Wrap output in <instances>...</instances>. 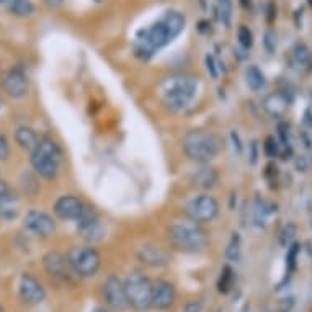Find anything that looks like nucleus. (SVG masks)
<instances>
[{
  "label": "nucleus",
  "mask_w": 312,
  "mask_h": 312,
  "mask_svg": "<svg viewBox=\"0 0 312 312\" xmlns=\"http://www.w3.org/2000/svg\"><path fill=\"white\" fill-rule=\"evenodd\" d=\"M198 88L200 80L195 76L177 74V76L167 77L160 84L162 103L165 105L167 110L174 113L186 111L191 106Z\"/></svg>",
  "instance_id": "nucleus-1"
},
{
  "label": "nucleus",
  "mask_w": 312,
  "mask_h": 312,
  "mask_svg": "<svg viewBox=\"0 0 312 312\" xmlns=\"http://www.w3.org/2000/svg\"><path fill=\"white\" fill-rule=\"evenodd\" d=\"M183 152L188 159L198 163H209L223 151V141L214 133L203 129H191L183 136Z\"/></svg>",
  "instance_id": "nucleus-2"
},
{
  "label": "nucleus",
  "mask_w": 312,
  "mask_h": 312,
  "mask_svg": "<svg viewBox=\"0 0 312 312\" xmlns=\"http://www.w3.org/2000/svg\"><path fill=\"white\" fill-rule=\"evenodd\" d=\"M169 242L174 249L186 253H196L204 250L208 245V234L193 221H177L167 229Z\"/></svg>",
  "instance_id": "nucleus-3"
},
{
  "label": "nucleus",
  "mask_w": 312,
  "mask_h": 312,
  "mask_svg": "<svg viewBox=\"0 0 312 312\" xmlns=\"http://www.w3.org/2000/svg\"><path fill=\"white\" fill-rule=\"evenodd\" d=\"M125 283L129 307L137 312H146L152 307V281L139 270H133Z\"/></svg>",
  "instance_id": "nucleus-4"
},
{
  "label": "nucleus",
  "mask_w": 312,
  "mask_h": 312,
  "mask_svg": "<svg viewBox=\"0 0 312 312\" xmlns=\"http://www.w3.org/2000/svg\"><path fill=\"white\" fill-rule=\"evenodd\" d=\"M65 257H67L74 275L79 278H93L102 267L100 253L92 245L72 247Z\"/></svg>",
  "instance_id": "nucleus-5"
},
{
  "label": "nucleus",
  "mask_w": 312,
  "mask_h": 312,
  "mask_svg": "<svg viewBox=\"0 0 312 312\" xmlns=\"http://www.w3.org/2000/svg\"><path fill=\"white\" fill-rule=\"evenodd\" d=\"M185 214L186 218L193 221L196 224H206L214 221L219 214V203L214 196L208 193H203L195 196L185 206Z\"/></svg>",
  "instance_id": "nucleus-6"
},
{
  "label": "nucleus",
  "mask_w": 312,
  "mask_h": 312,
  "mask_svg": "<svg viewBox=\"0 0 312 312\" xmlns=\"http://www.w3.org/2000/svg\"><path fill=\"white\" fill-rule=\"evenodd\" d=\"M77 231L82 239L90 244L100 242L106 235V227L102 223V219L98 218L97 212L88 206H85L84 212H82L80 218L77 219Z\"/></svg>",
  "instance_id": "nucleus-7"
},
{
  "label": "nucleus",
  "mask_w": 312,
  "mask_h": 312,
  "mask_svg": "<svg viewBox=\"0 0 312 312\" xmlns=\"http://www.w3.org/2000/svg\"><path fill=\"white\" fill-rule=\"evenodd\" d=\"M103 298L110 309L114 312H125L129 307L125 283H123L116 275H110L103 283Z\"/></svg>",
  "instance_id": "nucleus-8"
},
{
  "label": "nucleus",
  "mask_w": 312,
  "mask_h": 312,
  "mask_svg": "<svg viewBox=\"0 0 312 312\" xmlns=\"http://www.w3.org/2000/svg\"><path fill=\"white\" fill-rule=\"evenodd\" d=\"M23 226L27 231L33 232L38 237H43V239H47L56 232V223L54 219L47 214L44 211L39 209H31L28 211L23 218Z\"/></svg>",
  "instance_id": "nucleus-9"
},
{
  "label": "nucleus",
  "mask_w": 312,
  "mask_h": 312,
  "mask_svg": "<svg viewBox=\"0 0 312 312\" xmlns=\"http://www.w3.org/2000/svg\"><path fill=\"white\" fill-rule=\"evenodd\" d=\"M2 87L5 90L7 95H10L12 98H23L28 93V76L25 72L23 67L20 65H13L8 69L4 77H2Z\"/></svg>",
  "instance_id": "nucleus-10"
},
{
  "label": "nucleus",
  "mask_w": 312,
  "mask_h": 312,
  "mask_svg": "<svg viewBox=\"0 0 312 312\" xmlns=\"http://www.w3.org/2000/svg\"><path fill=\"white\" fill-rule=\"evenodd\" d=\"M20 299L28 306H38L46 299V290L43 288L35 276L30 273H23L18 283Z\"/></svg>",
  "instance_id": "nucleus-11"
},
{
  "label": "nucleus",
  "mask_w": 312,
  "mask_h": 312,
  "mask_svg": "<svg viewBox=\"0 0 312 312\" xmlns=\"http://www.w3.org/2000/svg\"><path fill=\"white\" fill-rule=\"evenodd\" d=\"M43 267L49 276L59 281H69L70 276L74 275L67 257L59 252H47L43 257Z\"/></svg>",
  "instance_id": "nucleus-12"
},
{
  "label": "nucleus",
  "mask_w": 312,
  "mask_h": 312,
  "mask_svg": "<svg viewBox=\"0 0 312 312\" xmlns=\"http://www.w3.org/2000/svg\"><path fill=\"white\" fill-rule=\"evenodd\" d=\"M137 260L151 268H162L170 263V253L157 244H144L137 249Z\"/></svg>",
  "instance_id": "nucleus-13"
},
{
  "label": "nucleus",
  "mask_w": 312,
  "mask_h": 312,
  "mask_svg": "<svg viewBox=\"0 0 312 312\" xmlns=\"http://www.w3.org/2000/svg\"><path fill=\"white\" fill-rule=\"evenodd\" d=\"M177 291L170 281L157 280L152 281V307L157 310H167L175 304Z\"/></svg>",
  "instance_id": "nucleus-14"
},
{
  "label": "nucleus",
  "mask_w": 312,
  "mask_h": 312,
  "mask_svg": "<svg viewBox=\"0 0 312 312\" xmlns=\"http://www.w3.org/2000/svg\"><path fill=\"white\" fill-rule=\"evenodd\" d=\"M30 160H31V167L35 169L36 174L46 180H53L57 177V174H59L61 162L51 157V155L46 154L44 151L38 149V147L31 152Z\"/></svg>",
  "instance_id": "nucleus-15"
},
{
  "label": "nucleus",
  "mask_w": 312,
  "mask_h": 312,
  "mask_svg": "<svg viewBox=\"0 0 312 312\" xmlns=\"http://www.w3.org/2000/svg\"><path fill=\"white\" fill-rule=\"evenodd\" d=\"M85 204L80 198L74 195H64L54 203V212L59 219L64 221H77L84 212Z\"/></svg>",
  "instance_id": "nucleus-16"
},
{
  "label": "nucleus",
  "mask_w": 312,
  "mask_h": 312,
  "mask_svg": "<svg viewBox=\"0 0 312 312\" xmlns=\"http://www.w3.org/2000/svg\"><path fill=\"white\" fill-rule=\"evenodd\" d=\"M190 182L195 188H198V190H203V191L212 190V188L218 186L219 183V172L214 167L204 163L201 169H198L191 175Z\"/></svg>",
  "instance_id": "nucleus-17"
},
{
  "label": "nucleus",
  "mask_w": 312,
  "mask_h": 312,
  "mask_svg": "<svg viewBox=\"0 0 312 312\" xmlns=\"http://www.w3.org/2000/svg\"><path fill=\"white\" fill-rule=\"evenodd\" d=\"M291 100L284 92H275L270 93L263 100V108L265 111L273 118H284V114L290 110Z\"/></svg>",
  "instance_id": "nucleus-18"
},
{
  "label": "nucleus",
  "mask_w": 312,
  "mask_h": 312,
  "mask_svg": "<svg viewBox=\"0 0 312 312\" xmlns=\"http://www.w3.org/2000/svg\"><path fill=\"white\" fill-rule=\"evenodd\" d=\"M15 141L18 144L21 149L33 152L36 149V146L39 142V136L33 128L28 126H20L18 129L15 131Z\"/></svg>",
  "instance_id": "nucleus-19"
},
{
  "label": "nucleus",
  "mask_w": 312,
  "mask_h": 312,
  "mask_svg": "<svg viewBox=\"0 0 312 312\" xmlns=\"http://www.w3.org/2000/svg\"><path fill=\"white\" fill-rule=\"evenodd\" d=\"M163 25H165V28L169 30L172 39H175L180 33L185 30V25H186V20H185V15L180 13L177 10H169L165 12V15L162 16L160 20Z\"/></svg>",
  "instance_id": "nucleus-20"
},
{
  "label": "nucleus",
  "mask_w": 312,
  "mask_h": 312,
  "mask_svg": "<svg viewBox=\"0 0 312 312\" xmlns=\"http://www.w3.org/2000/svg\"><path fill=\"white\" fill-rule=\"evenodd\" d=\"M273 212H276V206L268 201L263 200H255V204H253V209H252V221L253 224L258 226V227H263L268 216H272Z\"/></svg>",
  "instance_id": "nucleus-21"
},
{
  "label": "nucleus",
  "mask_w": 312,
  "mask_h": 312,
  "mask_svg": "<svg viewBox=\"0 0 312 312\" xmlns=\"http://www.w3.org/2000/svg\"><path fill=\"white\" fill-rule=\"evenodd\" d=\"M245 80H247V85L253 90V92H261L267 85V79L265 74L261 72L255 64H252L245 70Z\"/></svg>",
  "instance_id": "nucleus-22"
},
{
  "label": "nucleus",
  "mask_w": 312,
  "mask_h": 312,
  "mask_svg": "<svg viewBox=\"0 0 312 312\" xmlns=\"http://www.w3.org/2000/svg\"><path fill=\"white\" fill-rule=\"evenodd\" d=\"M234 281H235V273L231 265H224L223 270H221L219 280H218V291L227 294L234 288Z\"/></svg>",
  "instance_id": "nucleus-23"
},
{
  "label": "nucleus",
  "mask_w": 312,
  "mask_h": 312,
  "mask_svg": "<svg viewBox=\"0 0 312 312\" xmlns=\"http://www.w3.org/2000/svg\"><path fill=\"white\" fill-rule=\"evenodd\" d=\"M7 7L15 16H30L35 12V5L31 0H10Z\"/></svg>",
  "instance_id": "nucleus-24"
},
{
  "label": "nucleus",
  "mask_w": 312,
  "mask_h": 312,
  "mask_svg": "<svg viewBox=\"0 0 312 312\" xmlns=\"http://www.w3.org/2000/svg\"><path fill=\"white\" fill-rule=\"evenodd\" d=\"M301 252V245L298 242H293L288 247V253H286V276H291L294 270L298 267V257Z\"/></svg>",
  "instance_id": "nucleus-25"
},
{
  "label": "nucleus",
  "mask_w": 312,
  "mask_h": 312,
  "mask_svg": "<svg viewBox=\"0 0 312 312\" xmlns=\"http://www.w3.org/2000/svg\"><path fill=\"white\" fill-rule=\"evenodd\" d=\"M216 12L219 20L223 21L226 28L231 27V20H232V0H218V7Z\"/></svg>",
  "instance_id": "nucleus-26"
},
{
  "label": "nucleus",
  "mask_w": 312,
  "mask_h": 312,
  "mask_svg": "<svg viewBox=\"0 0 312 312\" xmlns=\"http://www.w3.org/2000/svg\"><path fill=\"white\" fill-rule=\"evenodd\" d=\"M226 257L231 261H237L241 258V235L237 232L231 235V241H229L226 249Z\"/></svg>",
  "instance_id": "nucleus-27"
},
{
  "label": "nucleus",
  "mask_w": 312,
  "mask_h": 312,
  "mask_svg": "<svg viewBox=\"0 0 312 312\" xmlns=\"http://www.w3.org/2000/svg\"><path fill=\"white\" fill-rule=\"evenodd\" d=\"M296 232H298V227H296V224H293V223H288L281 229V231H280V244L283 245V247L288 249L290 245L294 242Z\"/></svg>",
  "instance_id": "nucleus-28"
},
{
  "label": "nucleus",
  "mask_w": 312,
  "mask_h": 312,
  "mask_svg": "<svg viewBox=\"0 0 312 312\" xmlns=\"http://www.w3.org/2000/svg\"><path fill=\"white\" fill-rule=\"evenodd\" d=\"M293 56H294V59H296V62L299 65H306L310 62V51H309V47L304 44V43H296L293 47Z\"/></svg>",
  "instance_id": "nucleus-29"
},
{
  "label": "nucleus",
  "mask_w": 312,
  "mask_h": 312,
  "mask_svg": "<svg viewBox=\"0 0 312 312\" xmlns=\"http://www.w3.org/2000/svg\"><path fill=\"white\" fill-rule=\"evenodd\" d=\"M263 152L268 159H276L281 152V144L273 136H268L263 142Z\"/></svg>",
  "instance_id": "nucleus-30"
},
{
  "label": "nucleus",
  "mask_w": 312,
  "mask_h": 312,
  "mask_svg": "<svg viewBox=\"0 0 312 312\" xmlns=\"http://www.w3.org/2000/svg\"><path fill=\"white\" fill-rule=\"evenodd\" d=\"M15 200H16L15 190L8 183H5V182L0 180V208L8 206V204L13 203Z\"/></svg>",
  "instance_id": "nucleus-31"
},
{
  "label": "nucleus",
  "mask_w": 312,
  "mask_h": 312,
  "mask_svg": "<svg viewBox=\"0 0 312 312\" xmlns=\"http://www.w3.org/2000/svg\"><path fill=\"white\" fill-rule=\"evenodd\" d=\"M237 39H239V44L244 49H247V51L253 46V35H252L250 28H247V27L239 28V31H237Z\"/></svg>",
  "instance_id": "nucleus-32"
},
{
  "label": "nucleus",
  "mask_w": 312,
  "mask_h": 312,
  "mask_svg": "<svg viewBox=\"0 0 312 312\" xmlns=\"http://www.w3.org/2000/svg\"><path fill=\"white\" fill-rule=\"evenodd\" d=\"M278 136H280L278 141H280L281 147H290L291 146L290 144V125H288V123L281 121L280 125H278Z\"/></svg>",
  "instance_id": "nucleus-33"
},
{
  "label": "nucleus",
  "mask_w": 312,
  "mask_h": 312,
  "mask_svg": "<svg viewBox=\"0 0 312 312\" xmlns=\"http://www.w3.org/2000/svg\"><path fill=\"white\" fill-rule=\"evenodd\" d=\"M263 46H265V51L268 54H273L276 51V35L272 30L265 31V35H263Z\"/></svg>",
  "instance_id": "nucleus-34"
},
{
  "label": "nucleus",
  "mask_w": 312,
  "mask_h": 312,
  "mask_svg": "<svg viewBox=\"0 0 312 312\" xmlns=\"http://www.w3.org/2000/svg\"><path fill=\"white\" fill-rule=\"evenodd\" d=\"M12 154V147L4 133H0V160H8Z\"/></svg>",
  "instance_id": "nucleus-35"
},
{
  "label": "nucleus",
  "mask_w": 312,
  "mask_h": 312,
  "mask_svg": "<svg viewBox=\"0 0 312 312\" xmlns=\"http://www.w3.org/2000/svg\"><path fill=\"white\" fill-rule=\"evenodd\" d=\"M204 64H206V70L208 74L212 77V79H218L219 76V69H218V62L214 59V56L212 54H206V57H204Z\"/></svg>",
  "instance_id": "nucleus-36"
},
{
  "label": "nucleus",
  "mask_w": 312,
  "mask_h": 312,
  "mask_svg": "<svg viewBox=\"0 0 312 312\" xmlns=\"http://www.w3.org/2000/svg\"><path fill=\"white\" fill-rule=\"evenodd\" d=\"M265 177H267V180L270 183H273V182H276V178H278V175H280V169L276 167V163H273V162H270L268 165L265 167Z\"/></svg>",
  "instance_id": "nucleus-37"
},
{
  "label": "nucleus",
  "mask_w": 312,
  "mask_h": 312,
  "mask_svg": "<svg viewBox=\"0 0 312 312\" xmlns=\"http://www.w3.org/2000/svg\"><path fill=\"white\" fill-rule=\"evenodd\" d=\"M203 307H204V302L201 299H195V301L186 302L183 307V312H201Z\"/></svg>",
  "instance_id": "nucleus-38"
},
{
  "label": "nucleus",
  "mask_w": 312,
  "mask_h": 312,
  "mask_svg": "<svg viewBox=\"0 0 312 312\" xmlns=\"http://www.w3.org/2000/svg\"><path fill=\"white\" fill-rule=\"evenodd\" d=\"M257 160H258V142L252 141L249 144V162H250V165H255Z\"/></svg>",
  "instance_id": "nucleus-39"
},
{
  "label": "nucleus",
  "mask_w": 312,
  "mask_h": 312,
  "mask_svg": "<svg viewBox=\"0 0 312 312\" xmlns=\"http://www.w3.org/2000/svg\"><path fill=\"white\" fill-rule=\"evenodd\" d=\"M231 139H232V146H234V151L237 152V155H241L244 152V144L241 141V136L237 131H232L231 133Z\"/></svg>",
  "instance_id": "nucleus-40"
},
{
  "label": "nucleus",
  "mask_w": 312,
  "mask_h": 312,
  "mask_svg": "<svg viewBox=\"0 0 312 312\" xmlns=\"http://www.w3.org/2000/svg\"><path fill=\"white\" fill-rule=\"evenodd\" d=\"M294 165H296L298 172H307V169H309L307 157H306V155H299V157L296 159V162H294Z\"/></svg>",
  "instance_id": "nucleus-41"
},
{
  "label": "nucleus",
  "mask_w": 312,
  "mask_h": 312,
  "mask_svg": "<svg viewBox=\"0 0 312 312\" xmlns=\"http://www.w3.org/2000/svg\"><path fill=\"white\" fill-rule=\"evenodd\" d=\"M299 136H301V141H302V144H304L306 149H312V137L309 136L307 131L302 129L301 133H299Z\"/></svg>",
  "instance_id": "nucleus-42"
},
{
  "label": "nucleus",
  "mask_w": 312,
  "mask_h": 312,
  "mask_svg": "<svg viewBox=\"0 0 312 312\" xmlns=\"http://www.w3.org/2000/svg\"><path fill=\"white\" fill-rule=\"evenodd\" d=\"M304 126L306 128H312V110L307 108L304 111Z\"/></svg>",
  "instance_id": "nucleus-43"
},
{
  "label": "nucleus",
  "mask_w": 312,
  "mask_h": 312,
  "mask_svg": "<svg viewBox=\"0 0 312 312\" xmlns=\"http://www.w3.org/2000/svg\"><path fill=\"white\" fill-rule=\"evenodd\" d=\"M275 16H276V8H275L273 4H270V7H268V21H273Z\"/></svg>",
  "instance_id": "nucleus-44"
},
{
  "label": "nucleus",
  "mask_w": 312,
  "mask_h": 312,
  "mask_svg": "<svg viewBox=\"0 0 312 312\" xmlns=\"http://www.w3.org/2000/svg\"><path fill=\"white\" fill-rule=\"evenodd\" d=\"M46 2L51 5V7H59V5L64 2V0H46Z\"/></svg>",
  "instance_id": "nucleus-45"
},
{
  "label": "nucleus",
  "mask_w": 312,
  "mask_h": 312,
  "mask_svg": "<svg viewBox=\"0 0 312 312\" xmlns=\"http://www.w3.org/2000/svg\"><path fill=\"white\" fill-rule=\"evenodd\" d=\"M241 5H242L244 8H247V10H249V8L252 7V0H241Z\"/></svg>",
  "instance_id": "nucleus-46"
},
{
  "label": "nucleus",
  "mask_w": 312,
  "mask_h": 312,
  "mask_svg": "<svg viewBox=\"0 0 312 312\" xmlns=\"http://www.w3.org/2000/svg\"><path fill=\"white\" fill-rule=\"evenodd\" d=\"M92 312H110V310H106V309H103V307H97V309H93Z\"/></svg>",
  "instance_id": "nucleus-47"
},
{
  "label": "nucleus",
  "mask_w": 312,
  "mask_h": 312,
  "mask_svg": "<svg viewBox=\"0 0 312 312\" xmlns=\"http://www.w3.org/2000/svg\"><path fill=\"white\" fill-rule=\"evenodd\" d=\"M242 312H250V306L247 304V306H244V310Z\"/></svg>",
  "instance_id": "nucleus-48"
},
{
  "label": "nucleus",
  "mask_w": 312,
  "mask_h": 312,
  "mask_svg": "<svg viewBox=\"0 0 312 312\" xmlns=\"http://www.w3.org/2000/svg\"><path fill=\"white\" fill-rule=\"evenodd\" d=\"M8 2H10V0H0V4H5V5H7Z\"/></svg>",
  "instance_id": "nucleus-49"
},
{
  "label": "nucleus",
  "mask_w": 312,
  "mask_h": 312,
  "mask_svg": "<svg viewBox=\"0 0 312 312\" xmlns=\"http://www.w3.org/2000/svg\"><path fill=\"white\" fill-rule=\"evenodd\" d=\"M218 312H227V309H226V307H221V309H219Z\"/></svg>",
  "instance_id": "nucleus-50"
},
{
  "label": "nucleus",
  "mask_w": 312,
  "mask_h": 312,
  "mask_svg": "<svg viewBox=\"0 0 312 312\" xmlns=\"http://www.w3.org/2000/svg\"><path fill=\"white\" fill-rule=\"evenodd\" d=\"M307 4H309V5L312 7V0H307Z\"/></svg>",
  "instance_id": "nucleus-51"
},
{
  "label": "nucleus",
  "mask_w": 312,
  "mask_h": 312,
  "mask_svg": "<svg viewBox=\"0 0 312 312\" xmlns=\"http://www.w3.org/2000/svg\"><path fill=\"white\" fill-rule=\"evenodd\" d=\"M0 312H5V310H4V307H2V306H0Z\"/></svg>",
  "instance_id": "nucleus-52"
},
{
  "label": "nucleus",
  "mask_w": 312,
  "mask_h": 312,
  "mask_svg": "<svg viewBox=\"0 0 312 312\" xmlns=\"http://www.w3.org/2000/svg\"><path fill=\"white\" fill-rule=\"evenodd\" d=\"M0 108H2V98H0Z\"/></svg>",
  "instance_id": "nucleus-53"
},
{
  "label": "nucleus",
  "mask_w": 312,
  "mask_h": 312,
  "mask_svg": "<svg viewBox=\"0 0 312 312\" xmlns=\"http://www.w3.org/2000/svg\"><path fill=\"white\" fill-rule=\"evenodd\" d=\"M310 229H312V219H310Z\"/></svg>",
  "instance_id": "nucleus-54"
}]
</instances>
